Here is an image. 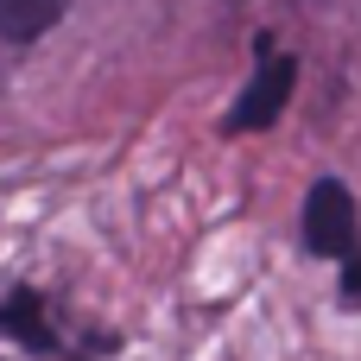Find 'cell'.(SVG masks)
<instances>
[{"label": "cell", "mask_w": 361, "mask_h": 361, "mask_svg": "<svg viewBox=\"0 0 361 361\" xmlns=\"http://www.w3.org/2000/svg\"><path fill=\"white\" fill-rule=\"evenodd\" d=\"M63 6L70 0H0V38L6 44H32V38H44L63 19Z\"/></svg>", "instance_id": "4"}, {"label": "cell", "mask_w": 361, "mask_h": 361, "mask_svg": "<svg viewBox=\"0 0 361 361\" xmlns=\"http://www.w3.org/2000/svg\"><path fill=\"white\" fill-rule=\"evenodd\" d=\"M292 82H298V63L292 57H279V51H260V70H254V82L241 89V102L228 108V133H260V127H273L279 114H286V102H292Z\"/></svg>", "instance_id": "3"}, {"label": "cell", "mask_w": 361, "mask_h": 361, "mask_svg": "<svg viewBox=\"0 0 361 361\" xmlns=\"http://www.w3.org/2000/svg\"><path fill=\"white\" fill-rule=\"evenodd\" d=\"M305 247L343 267V298L361 305V216H355L349 184H336V178L311 184V197H305Z\"/></svg>", "instance_id": "1"}, {"label": "cell", "mask_w": 361, "mask_h": 361, "mask_svg": "<svg viewBox=\"0 0 361 361\" xmlns=\"http://www.w3.org/2000/svg\"><path fill=\"white\" fill-rule=\"evenodd\" d=\"M0 336H13L19 349L51 355V361H89V355H108L114 349V336H70L63 317L51 311V298L32 292V286H19V292L0 298Z\"/></svg>", "instance_id": "2"}]
</instances>
